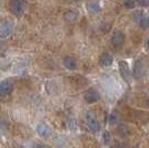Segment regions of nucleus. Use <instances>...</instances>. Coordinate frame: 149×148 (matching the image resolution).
<instances>
[{"label":"nucleus","instance_id":"nucleus-1","mask_svg":"<svg viewBox=\"0 0 149 148\" xmlns=\"http://www.w3.org/2000/svg\"><path fill=\"white\" fill-rule=\"evenodd\" d=\"M118 68L119 71H120V75L121 77L124 78V80L128 84H130L131 81V71L130 68H129V65L126 60H120L118 62Z\"/></svg>","mask_w":149,"mask_h":148},{"label":"nucleus","instance_id":"nucleus-2","mask_svg":"<svg viewBox=\"0 0 149 148\" xmlns=\"http://www.w3.org/2000/svg\"><path fill=\"white\" fill-rule=\"evenodd\" d=\"M10 10L17 17L22 16L26 10V2L21 0H13L10 2Z\"/></svg>","mask_w":149,"mask_h":148},{"label":"nucleus","instance_id":"nucleus-3","mask_svg":"<svg viewBox=\"0 0 149 148\" xmlns=\"http://www.w3.org/2000/svg\"><path fill=\"white\" fill-rule=\"evenodd\" d=\"M13 85L9 79H5V80L0 81V98L9 96L13 93Z\"/></svg>","mask_w":149,"mask_h":148},{"label":"nucleus","instance_id":"nucleus-4","mask_svg":"<svg viewBox=\"0 0 149 148\" xmlns=\"http://www.w3.org/2000/svg\"><path fill=\"white\" fill-rule=\"evenodd\" d=\"M111 43L115 48H121L125 43V35L120 31H116L111 37Z\"/></svg>","mask_w":149,"mask_h":148},{"label":"nucleus","instance_id":"nucleus-5","mask_svg":"<svg viewBox=\"0 0 149 148\" xmlns=\"http://www.w3.org/2000/svg\"><path fill=\"white\" fill-rule=\"evenodd\" d=\"M13 31V24L11 21H7L0 27V38L9 37Z\"/></svg>","mask_w":149,"mask_h":148},{"label":"nucleus","instance_id":"nucleus-6","mask_svg":"<svg viewBox=\"0 0 149 148\" xmlns=\"http://www.w3.org/2000/svg\"><path fill=\"white\" fill-rule=\"evenodd\" d=\"M99 99H100V95L96 89H89V90L86 91V94H85V100L87 101L88 104L97 103Z\"/></svg>","mask_w":149,"mask_h":148},{"label":"nucleus","instance_id":"nucleus-7","mask_svg":"<svg viewBox=\"0 0 149 148\" xmlns=\"http://www.w3.org/2000/svg\"><path fill=\"white\" fill-rule=\"evenodd\" d=\"M88 127H89V129L93 131V133H96V131H99L100 129V125L98 123V120L96 119L95 117V114H93V116H91V112H88Z\"/></svg>","mask_w":149,"mask_h":148},{"label":"nucleus","instance_id":"nucleus-8","mask_svg":"<svg viewBox=\"0 0 149 148\" xmlns=\"http://www.w3.org/2000/svg\"><path fill=\"white\" fill-rule=\"evenodd\" d=\"M37 133L41 137H49L51 134V129L45 124H39L37 126Z\"/></svg>","mask_w":149,"mask_h":148},{"label":"nucleus","instance_id":"nucleus-9","mask_svg":"<svg viewBox=\"0 0 149 148\" xmlns=\"http://www.w3.org/2000/svg\"><path fill=\"white\" fill-rule=\"evenodd\" d=\"M99 61H100V65H102V66H105V67H108V66H110L112 64V61H113V57H112L111 54L105 52L104 55L100 57Z\"/></svg>","mask_w":149,"mask_h":148},{"label":"nucleus","instance_id":"nucleus-10","mask_svg":"<svg viewBox=\"0 0 149 148\" xmlns=\"http://www.w3.org/2000/svg\"><path fill=\"white\" fill-rule=\"evenodd\" d=\"M63 66L69 70H74L77 68V62L72 57H65L63 58Z\"/></svg>","mask_w":149,"mask_h":148},{"label":"nucleus","instance_id":"nucleus-11","mask_svg":"<svg viewBox=\"0 0 149 148\" xmlns=\"http://www.w3.org/2000/svg\"><path fill=\"white\" fill-rule=\"evenodd\" d=\"M87 9L90 13H97L100 11L101 7H100V5L98 3V2L93 1V2H88L87 3Z\"/></svg>","mask_w":149,"mask_h":148},{"label":"nucleus","instance_id":"nucleus-12","mask_svg":"<svg viewBox=\"0 0 149 148\" xmlns=\"http://www.w3.org/2000/svg\"><path fill=\"white\" fill-rule=\"evenodd\" d=\"M63 17H65V19L67 21L74 22V21H76L78 19V13H76V11H74V10H69V11H67V13L63 15Z\"/></svg>","mask_w":149,"mask_h":148},{"label":"nucleus","instance_id":"nucleus-13","mask_svg":"<svg viewBox=\"0 0 149 148\" xmlns=\"http://www.w3.org/2000/svg\"><path fill=\"white\" fill-rule=\"evenodd\" d=\"M143 64L140 61H136L135 64V75H136V77H141L143 74Z\"/></svg>","mask_w":149,"mask_h":148},{"label":"nucleus","instance_id":"nucleus-14","mask_svg":"<svg viewBox=\"0 0 149 148\" xmlns=\"http://www.w3.org/2000/svg\"><path fill=\"white\" fill-rule=\"evenodd\" d=\"M104 140H105V144H109L110 142V139H111V135H110V133L108 131V130H106L105 133H104Z\"/></svg>","mask_w":149,"mask_h":148},{"label":"nucleus","instance_id":"nucleus-15","mask_svg":"<svg viewBox=\"0 0 149 148\" xmlns=\"http://www.w3.org/2000/svg\"><path fill=\"white\" fill-rule=\"evenodd\" d=\"M117 121H118V116L113 112V114H111V115L109 116V124L115 125V124H117Z\"/></svg>","mask_w":149,"mask_h":148},{"label":"nucleus","instance_id":"nucleus-16","mask_svg":"<svg viewBox=\"0 0 149 148\" xmlns=\"http://www.w3.org/2000/svg\"><path fill=\"white\" fill-rule=\"evenodd\" d=\"M124 6L126 7V8H128V9H131V8H135L136 2H135V1H131V0H128V1H125Z\"/></svg>","mask_w":149,"mask_h":148},{"label":"nucleus","instance_id":"nucleus-17","mask_svg":"<svg viewBox=\"0 0 149 148\" xmlns=\"http://www.w3.org/2000/svg\"><path fill=\"white\" fill-rule=\"evenodd\" d=\"M138 3L143 7H147L149 6V0H140V1H138Z\"/></svg>","mask_w":149,"mask_h":148},{"label":"nucleus","instance_id":"nucleus-18","mask_svg":"<svg viewBox=\"0 0 149 148\" xmlns=\"http://www.w3.org/2000/svg\"><path fill=\"white\" fill-rule=\"evenodd\" d=\"M35 148H49V147L46 146V145H42V144H39V145H36Z\"/></svg>","mask_w":149,"mask_h":148},{"label":"nucleus","instance_id":"nucleus-19","mask_svg":"<svg viewBox=\"0 0 149 148\" xmlns=\"http://www.w3.org/2000/svg\"><path fill=\"white\" fill-rule=\"evenodd\" d=\"M147 25L149 26V17H148V18H147Z\"/></svg>","mask_w":149,"mask_h":148},{"label":"nucleus","instance_id":"nucleus-20","mask_svg":"<svg viewBox=\"0 0 149 148\" xmlns=\"http://www.w3.org/2000/svg\"><path fill=\"white\" fill-rule=\"evenodd\" d=\"M147 45H148V47H149V39H148V41H147Z\"/></svg>","mask_w":149,"mask_h":148},{"label":"nucleus","instance_id":"nucleus-21","mask_svg":"<svg viewBox=\"0 0 149 148\" xmlns=\"http://www.w3.org/2000/svg\"><path fill=\"white\" fill-rule=\"evenodd\" d=\"M147 104H148V107H149V99H148V103H147Z\"/></svg>","mask_w":149,"mask_h":148}]
</instances>
